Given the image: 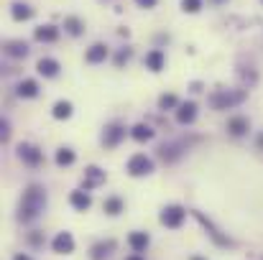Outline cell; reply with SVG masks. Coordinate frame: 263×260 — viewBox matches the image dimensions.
Segmentation results:
<instances>
[{
	"instance_id": "1",
	"label": "cell",
	"mask_w": 263,
	"mask_h": 260,
	"mask_svg": "<svg viewBox=\"0 0 263 260\" xmlns=\"http://www.w3.org/2000/svg\"><path fill=\"white\" fill-rule=\"evenodd\" d=\"M46 207V191L41 186H29V191L23 194V201H21V219L23 222H34Z\"/></svg>"
},
{
	"instance_id": "2",
	"label": "cell",
	"mask_w": 263,
	"mask_h": 260,
	"mask_svg": "<svg viewBox=\"0 0 263 260\" xmlns=\"http://www.w3.org/2000/svg\"><path fill=\"white\" fill-rule=\"evenodd\" d=\"M243 100H245V90H217L209 97V105L215 110H230V107L240 105Z\"/></svg>"
},
{
	"instance_id": "3",
	"label": "cell",
	"mask_w": 263,
	"mask_h": 260,
	"mask_svg": "<svg viewBox=\"0 0 263 260\" xmlns=\"http://www.w3.org/2000/svg\"><path fill=\"white\" fill-rule=\"evenodd\" d=\"M151 171H153V161H151L148 156L136 153V156L128 158V174H130V176H146V174H151Z\"/></svg>"
},
{
	"instance_id": "4",
	"label": "cell",
	"mask_w": 263,
	"mask_h": 260,
	"mask_svg": "<svg viewBox=\"0 0 263 260\" xmlns=\"http://www.w3.org/2000/svg\"><path fill=\"white\" fill-rule=\"evenodd\" d=\"M184 217H187V212H184L179 204H171V207H166V209L161 212V224H166V227L176 229V227H181Z\"/></svg>"
},
{
	"instance_id": "5",
	"label": "cell",
	"mask_w": 263,
	"mask_h": 260,
	"mask_svg": "<svg viewBox=\"0 0 263 260\" xmlns=\"http://www.w3.org/2000/svg\"><path fill=\"white\" fill-rule=\"evenodd\" d=\"M18 158H21L23 163H29V166H39V163L44 161V153H41L36 146L21 143V146H18Z\"/></svg>"
},
{
	"instance_id": "6",
	"label": "cell",
	"mask_w": 263,
	"mask_h": 260,
	"mask_svg": "<svg viewBox=\"0 0 263 260\" xmlns=\"http://www.w3.org/2000/svg\"><path fill=\"white\" fill-rule=\"evenodd\" d=\"M51 247H54V252H62V255H69V252L74 250V237H72L69 232H59V235L54 237V242H51Z\"/></svg>"
},
{
	"instance_id": "7",
	"label": "cell",
	"mask_w": 263,
	"mask_h": 260,
	"mask_svg": "<svg viewBox=\"0 0 263 260\" xmlns=\"http://www.w3.org/2000/svg\"><path fill=\"white\" fill-rule=\"evenodd\" d=\"M100 184H105V171L97 166H87L85 168V189H95Z\"/></svg>"
},
{
	"instance_id": "8",
	"label": "cell",
	"mask_w": 263,
	"mask_h": 260,
	"mask_svg": "<svg viewBox=\"0 0 263 260\" xmlns=\"http://www.w3.org/2000/svg\"><path fill=\"white\" fill-rule=\"evenodd\" d=\"M248 128H250V123H248V118H243V115H235V118L227 120V133L235 135V138H238V135H245Z\"/></svg>"
},
{
	"instance_id": "9",
	"label": "cell",
	"mask_w": 263,
	"mask_h": 260,
	"mask_svg": "<svg viewBox=\"0 0 263 260\" xmlns=\"http://www.w3.org/2000/svg\"><path fill=\"white\" fill-rule=\"evenodd\" d=\"M194 118H197V105H194V102H184V105H179V110H176V120H179L181 125L194 123Z\"/></svg>"
},
{
	"instance_id": "10",
	"label": "cell",
	"mask_w": 263,
	"mask_h": 260,
	"mask_svg": "<svg viewBox=\"0 0 263 260\" xmlns=\"http://www.w3.org/2000/svg\"><path fill=\"white\" fill-rule=\"evenodd\" d=\"M123 138H125V128H120V125H110V128L105 130V135H102V143H105L108 148H113V146H118Z\"/></svg>"
},
{
	"instance_id": "11",
	"label": "cell",
	"mask_w": 263,
	"mask_h": 260,
	"mask_svg": "<svg viewBox=\"0 0 263 260\" xmlns=\"http://www.w3.org/2000/svg\"><path fill=\"white\" fill-rule=\"evenodd\" d=\"M85 59H87L90 64H100V62H105V59H108V46H105V44H95V46H90Z\"/></svg>"
},
{
	"instance_id": "12",
	"label": "cell",
	"mask_w": 263,
	"mask_h": 260,
	"mask_svg": "<svg viewBox=\"0 0 263 260\" xmlns=\"http://www.w3.org/2000/svg\"><path fill=\"white\" fill-rule=\"evenodd\" d=\"M57 39H59V28L57 26H41V28H36V41L54 44Z\"/></svg>"
},
{
	"instance_id": "13",
	"label": "cell",
	"mask_w": 263,
	"mask_h": 260,
	"mask_svg": "<svg viewBox=\"0 0 263 260\" xmlns=\"http://www.w3.org/2000/svg\"><path fill=\"white\" fill-rule=\"evenodd\" d=\"M164 51H159V49H153V51H148L146 54V67L151 69V72H161L164 69Z\"/></svg>"
},
{
	"instance_id": "14",
	"label": "cell",
	"mask_w": 263,
	"mask_h": 260,
	"mask_svg": "<svg viewBox=\"0 0 263 260\" xmlns=\"http://www.w3.org/2000/svg\"><path fill=\"white\" fill-rule=\"evenodd\" d=\"M36 69H39V74H44V77H57V74H59V62H54V59H39Z\"/></svg>"
},
{
	"instance_id": "15",
	"label": "cell",
	"mask_w": 263,
	"mask_h": 260,
	"mask_svg": "<svg viewBox=\"0 0 263 260\" xmlns=\"http://www.w3.org/2000/svg\"><path fill=\"white\" fill-rule=\"evenodd\" d=\"M69 201H72V207H74V209H80V212L90 209V204H92V199H90V194H87V191H72Z\"/></svg>"
},
{
	"instance_id": "16",
	"label": "cell",
	"mask_w": 263,
	"mask_h": 260,
	"mask_svg": "<svg viewBox=\"0 0 263 260\" xmlns=\"http://www.w3.org/2000/svg\"><path fill=\"white\" fill-rule=\"evenodd\" d=\"M159 156H161L164 161H169V163H171V161H176V158L181 156V146H179V143H171V146H161V148H159Z\"/></svg>"
},
{
	"instance_id": "17",
	"label": "cell",
	"mask_w": 263,
	"mask_h": 260,
	"mask_svg": "<svg viewBox=\"0 0 263 260\" xmlns=\"http://www.w3.org/2000/svg\"><path fill=\"white\" fill-rule=\"evenodd\" d=\"M128 242H130V247H133L136 252H143V250L148 247V242H151V240H148V235H146V232H133V235L128 237Z\"/></svg>"
},
{
	"instance_id": "18",
	"label": "cell",
	"mask_w": 263,
	"mask_h": 260,
	"mask_svg": "<svg viewBox=\"0 0 263 260\" xmlns=\"http://www.w3.org/2000/svg\"><path fill=\"white\" fill-rule=\"evenodd\" d=\"M6 54H11V56H26L29 54V44L26 41H8L6 44Z\"/></svg>"
},
{
	"instance_id": "19",
	"label": "cell",
	"mask_w": 263,
	"mask_h": 260,
	"mask_svg": "<svg viewBox=\"0 0 263 260\" xmlns=\"http://www.w3.org/2000/svg\"><path fill=\"white\" fill-rule=\"evenodd\" d=\"M18 95H21V97H26V100H31V97H36V95H39V84H36L34 79H23V82L18 84Z\"/></svg>"
},
{
	"instance_id": "20",
	"label": "cell",
	"mask_w": 263,
	"mask_h": 260,
	"mask_svg": "<svg viewBox=\"0 0 263 260\" xmlns=\"http://www.w3.org/2000/svg\"><path fill=\"white\" fill-rule=\"evenodd\" d=\"M31 16H34V11L26 3H13V18L16 21H29Z\"/></svg>"
},
{
	"instance_id": "21",
	"label": "cell",
	"mask_w": 263,
	"mask_h": 260,
	"mask_svg": "<svg viewBox=\"0 0 263 260\" xmlns=\"http://www.w3.org/2000/svg\"><path fill=\"white\" fill-rule=\"evenodd\" d=\"M130 135H133L136 140L143 143V140H151V138H153V130H151L148 125H136V128L130 130Z\"/></svg>"
},
{
	"instance_id": "22",
	"label": "cell",
	"mask_w": 263,
	"mask_h": 260,
	"mask_svg": "<svg viewBox=\"0 0 263 260\" xmlns=\"http://www.w3.org/2000/svg\"><path fill=\"white\" fill-rule=\"evenodd\" d=\"M194 217H197V219H199V222H202L207 229H209V235L215 237V242H217V245H227V240H225V237H220V232H217V229H215V227H212L207 219H204V214H202V212H194Z\"/></svg>"
},
{
	"instance_id": "23",
	"label": "cell",
	"mask_w": 263,
	"mask_h": 260,
	"mask_svg": "<svg viewBox=\"0 0 263 260\" xmlns=\"http://www.w3.org/2000/svg\"><path fill=\"white\" fill-rule=\"evenodd\" d=\"M69 115H72V105H69V102L62 100V102L54 105V118H57V120H67Z\"/></svg>"
},
{
	"instance_id": "24",
	"label": "cell",
	"mask_w": 263,
	"mask_h": 260,
	"mask_svg": "<svg viewBox=\"0 0 263 260\" xmlns=\"http://www.w3.org/2000/svg\"><path fill=\"white\" fill-rule=\"evenodd\" d=\"M102 207H105V212H108V214H113V217L123 212V201H120L118 196H110V199H105V204H102Z\"/></svg>"
},
{
	"instance_id": "25",
	"label": "cell",
	"mask_w": 263,
	"mask_h": 260,
	"mask_svg": "<svg viewBox=\"0 0 263 260\" xmlns=\"http://www.w3.org/2000/svg\"><path fill=\"white\" fill-rule=\"evenodd\" d=\"M57 163H59V166H72V163H74V151H72V148H62V151L57 153Z\"/></svg>"
},
{
	"instance_id": "26",
	"label": "cell",
	"mask_w": 263,
	"mask_h": 260,
	"mask_svg": "<svg viewBox=\"0 0 263 260\" xmlns=\"http://www.w3.org/2000/svg\"><path fill=\"white\" fill-rule=\"evenodd\" d=\"M110 250H113V242H105V245L100 242V245L92 247V257H95V260H102V257L110 255Z\"/></svg>"
},
{
	"instance_id": "27",
	"label": "cell",
	"mask_w": 263,
	"mask_h": 260,
	"mask_svg": "<svg viewBox=\"0 0 263 260\" xmlns=\"http://www.w3.org/2000/svg\"><path fill=\"white\" fill-rule=\"evenodd\" d=\"M64 28H67L72 36H80V34H82V21H80V18H67V21H64Z\"/></svg>"
},
{
	"instance_id": "28",
	"label": "cell",
	"mask_w": 263,
	"mask_h": 260,
	"mask_svg": "<svg viewBox=\"0 0 263 260\" xmlns=\"http://www.w3.org/2000/svg\"><path fill=\"white\" fill-rule=\"evenodd\" d=\"M159 107H161V110L176 107V97H174V95H161V97H159Z\"/></svg>"
},
{
	"instance_id": "29",
	"label": "cell",
	"mask_w": 263,
	"mask_h": 260,
	"mask_svg": "<svg viewBox=\"0 0 263 260\" xmlns=\"http://www.w3.org/2000/svg\"><path fill=\"white\" fill-rule=\"evenodd\" d=\"M181 8H184L187 13H197V11L202 8V0H181Z\"/></svg>"
},
{
	"instance_id": "30",
	"label": "cell",
	"mask_w": 263,
	"mask_h": 260,
	"mask_svg": "<svg viewBox=\"0 0 263 260\" xmlns=\"http://www.w3.org/2000/svg\"><path fill=\"white\" fill-rule=\"evenodd\" d=\"M128 59H130V49H120V51H118V56H115V64H118V67H123Z\"/></svg>"
},
{
	"instance_id": "31",
	"label": "cell",
	"mask_w": 263,
	"mask_h": 260,
	"mask_svg": "<svg viewBox=\"0 0 263 260\" xmlns=\"http://www.w3.org/2000/svg\"><path fill=\"white\" fill-rule=\"evenodd\" d=\"M0 138H3V140H8L11 138V125L3 120V123H0Z\"/></svg>"
},
{
	"instance_id": "32",
	"label": "cell",
	"mask_w": 263,
	"mask_h": 260,
	"mask_svg": "<svg viewBox=\"0 0 263 260\" xmlns=\"http://www.w3.org/2000/svg\"><path fill=\"white\" fill-rule=\"evenodd\" d=\"M136 3H138L141 8H153V6H156V0H136Z\"/></svg>"
},
{
	"instance_id": "33",
	"label": "cell",
	"mask_w": 263,
	"mask_h": 260,
	"mask_svg": "<svg viewBox=\"0 0 263 260\" xmlns=\"http://www.w3.org/2000/svg\"><path fill=\"white\" fill-rule=\"evenodd\" d=\"M258 148H260V151H263V133H260V135H258Z\"/></svg>"
},
{
	"instance_id": "34",
	"label": "cell",
	"mask_w": 263,
	"mask_h": 260,
	"mask_svg": "<svg viewBox=\"0 0 263 260\" xmlns=\"http://www.w3.org/2000/svg\"><path fill=\"white\" fill-rule=\"evenodd\" d=\"M13 260H31V257H29V255H16Z\"/></svg>"
},
{
	"instance_id": "35",
	"label": "cell",
	"mask_w": 263,
	"mask_h": 260,
	"mask_svg": "<svg viewBox=\"0 0 263 260\" xmlns=\"http://www.w3.org/2000/svg\"><path fill=\"white\" fill-rule=\"evenodd\" d=\"M125 260H143L141 255H130V257H125Z\"/></svg>"
},
{
	"instance_id": "36",
	"label": "cell",
	"mask_w": 263,
	"mask_h": 260,
	"mask_svg": "<svg viewBox=\"0 0 263 260\" xmlns=\"http://www.w3.org/2000/svg\"><path fill=\"white\" fill-rule=\"evenodd\" d=\"M215 3H225V0H215Z\"/></svg>"
},
{
	"instance_id": "37",
	"label": "cell",
	"mask_w": 263,
	"mask_h": 260,
	"mask_svg": "<svg viewBox=\"0 0 263 260\" xmlns=\"http://www.w3.org/2000/svg\"><path fill=\"white\" fill-rule=\"evenodd\" d=\"M192 260H202V257H192Z\"/></svg>"
}]
</instances>
